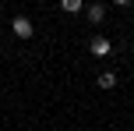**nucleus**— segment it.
Segmentation results:
<instances>
[{
  "instance_id": "39448f33",
  "label": "nucleus",
  "mask_w": 134,
  "mask_h": 131,
  "mask_svg": "<svg viewBox=\"0 0 134 131\" xmlns=\"http://www.w3.org/2000/svg\"><path fill=\"white\" fill-rule=\"evenodd\" d=\"M60 7H64L67 14H78V11H81V7H85V4H81V0H64Z\"/></svg>"
},
{
  "instance_id": "20e7f679",
  "label": "nucleus",
  "mask_w": 134,
  "mask_h": 131,
  "mask_svg": "<svg viewBox=\"0 0 134 131\" xmlns=\"http://www.w3.org/2000/svg\"><path fill=\"white\" fill-rule=\"evenodd\" d=\"M95 85H99V89H116V75H113V71H102Z\"/></svg>"
},
{
  "instance_id": "7ed1b4c3",
  "label": "nucleus",
  "mask_w": 134,
  "mask_h": 131,
  "mask_svg": "<svg viewBox=\"0 0 134 131\" xmlns=\"http://www.w3.org/2000/svg\"><path fill=\"white\" fill-rule=\"evenodd\" d=\"M85 14H88V21H92V25H99V21L106 18V4H88Z\"/></svg>"
},
{
  "instance_id": "f257e3e1",
  "label": "nucleus",
  "mask_w": 134,
  "mask_h": 131,
  "mask_svg": "<svg viewBox=\"0 0 134 131\" xmlns=\"http://www.w3.org/2000/svg\"><path fill=\"white\" fill-rule=\"evenodd\" d=\"M11 32L18 35V39H32V32H35V28H32V21H28V18H21V14H18V18L11 21Z\"/></svg>"
},
{
  "instance_id": "f03ea898",
  "label": "nucleus",
  "mask_w": 134,
  "mask_h": 131,
  "mask_svg": "<svg viewBox=\"0 0 134 131\" xmlns=\"http://www.w3.org/2000/svg\"><path fill=\"white\" fill-rule=\"evenodd\" d=\"M88 50H92L95 57H109V50H113V43H109L106 35H95V39L88 43Z\"/></svg>"
}]
</instances>
